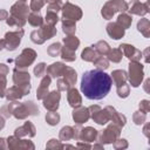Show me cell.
Instances as JSON below:
<instances>
[{
  "label": "cell",
  "mask_w": 150,
  "mask_h": 150,
  "mask_svg": "<svg viewBox=\"0 0 150 150\" xmlns=\"http://www.w3.org/2000/svg\"><path fill=\"white\" fill-rule=\"evenodd\" d=\"M7 79L6 75L0 74V97H5V93L7 89Z\"/></svg>",
  "instance_id": "816d5d0a"
},
{
  "label": "cell",
  "mask_w": 150,
  "mask_h": 150,
  "mask_svg": "<svg viewBox=\"0 0 150 150\" xmlns=\"http://www.w3.org/2000/svg\"><path fill=\"white\" fill-rule=\"evenodd\" d=\"M94 149H103V144H95L94 145Z\"/></svg>",
  "instance_id": "e7e4bbea"
},
{
  "label": "cell",
  "mask_w": 150,
  "mask_h": 150,
  "mask_svg": "<svg viewBox=\"0 0 150 150\" xmlns=\"http://www.w3.org/2000/svg\"><path fill=\"white\" fill-rule=\"evenodd\" d=\"M56 87H57V90H59V91H67V90L70 88V84L61 76V77H57Z\"/></svg>",
  "instance_id": "7dc6e473"
},
{
  "label": "cell",
  "mask_w": 150,
  "mask_h": 150,
  "mask_svg": "<svg viewBox=\"0 0 150 150\" xmlns=\"http://www.w3.org/2000/svg\"><path fill=\"white\" fill-rule=\"evenodd\" d=\"M14 135L16 137H34L36 135V129H35V125L30 122V121H27L25 122L22 125H20L19 128H16L14 130Z\"/></svg>",
  "instance_id": "5bb4252c"
},
{
  "label": "cell",
  "mask_w": 150,
  "mask_h": 150,
  "mask_svg": "<svg viewBox=\"0 0 150 150\" xmlns=\"http://www.w3.org/2000/svg\"><path fill=\"white\" fill-rule=\"evenodd\" d=\"M12 116L16 120H26L28 116H38L40 110L38 105L33 101H26L23 103H19L16 101H9L7 104Z\"/></svg>",
  "instance_id": "7a4b0ae2"
},
{
  "label": "cell",
  "mask_w": 150,
  "mask_h": 150,
  "mask_svg": "<svg viewBox=\"0 0 150 150\" xmlns=\"http://www.w3.org/2000/svg\"><path fill=\"white\" fill-rule=\"evenodd\" d=\"M21 1H25V2H26V0H21Z\"/></svg>",
  "instance_id": "03108f58"
},
{
  "label": "cell",
  "mask_w": 150,
  "mask_h": 150,
  "mask_svg": "<svg viewBox=\"0 0 150 150\" xmlns=\"http://www.w3.org/2000/svg\"><path fill=\"white\" fill-rule=\"evenodd\" d=\"M50 82H52V77L49 75L42 76L41 82H40V84L38 87V90H36V98L38 100H43L46 97V95L49 93L48 88L50 86Z\"/></svg>",
  "instance_id": "7402d4cb"
},
{
  "label": "cell",
  "mask_w": 150,
  "mask_h": 150,
  "mask_svg": "<svg viewBox=\"0 0 150 150\" xmlns=\"http://www.w3.org/2000/svg\"><path fill=\"white\" fill-rule=\"evenodd\" d=\"M40 30H41V33H42L45 40L52 39V38L55 36L56 33H57L55 25H49V23H46V22H43V25L40 27Z\"/></svg>",
  "instance_id": "484cf974"
},
{
  "label": "cell",
  "mask_w": 150,
  "mask_h": 150,
  "mask_svg": "<svg viewBox=\"0 0 150 150\" xmlns=\"http://www.w3.org/2000/svg\"><path fill=\"white\" fill-rule=\"evenodd\" d=\"M111 81L117 86H121L123 83H127V80H128V73L123 69H116V70H112L111 75Z\"/></svg>",
  "instance_id": "d4e9b609"
},
{
  "label": "cell",
  "mask_w": 150,
  "mask_h": 150,
  "mask_svg": "<svg viewBox=\"0 0 150 150\" xmlns=\"http://www.w3.org/2000/svg\"><path fill=\"white\" fill-rule=\"evenodd\" d=\"M48 2V6H47V11H50V12H55V13H59L62 8V0H47Z\"/></svg>",
  "instance_id": "60d3db41"
},
{
  "label": "cell",
  "mask_w": 150,
  "mask_h": 150,
  "mask_svg": "<svg viewBox=\"0 0 150 150\" xmlns=\"http://www.w3.org/2000/svg\"><path fill=\"white\" fill-rule=\"evenodd\" d=\"M23 96H25V94H23L22 89L18 86H13V87L6 89V93H5V97L7 98V101H19Z\"/></svg>",
  "instance_id": "cb8c5ba5"
},
{
  "label": "cell",
  "mask_w": 150,
  "mask_h": 150,
  "mask_svg": "<svg viewBox=\"0 0 150 150\" xmlns=\"http://www.w3.org/2000/svg\"><path fill=\"white\" fill-rule=\"evenodd\" d=\"M107 56H108L107 59L109 61H111L114 63H118V62H121V60L123 57V53H122V50L120 48H112V49L109 50Z\"/></svg>",
  "instance_id": "d590c367"
},
{
  "label": "cell",
  "mask_w": 150,
  "mask_h": 150,
  "mask_svg": "<svg viewBox=\"0 0 150 150\" xmlns=\"http://www.w3.org/2000/svg\"><path fill=\"white\" fill-rule=\"evenodd\" d=\"M120 26H122L124 29H127V28H129L130 26H131V23H132V18H131V15L130 14H127V13H124V12H122L118 16H117V21H116Z\"/></svg>",
  "instance_id": "836d02e7"
},
{
  "label": "cell",
  "mask_w": 150,
  "mask_h": 150,
  "mask_svg": "<svg viewBox=\"0 0 150 150\" xmlns=\"http://www.w3.org/2000/svg\"><path fill=\"white\" fill-rule=\"evenodd\" d=\"M61 48H62V46H61L60 42H54V43H52V45L47 48V53H48L49 56H52V57H56V56L60 55V53H61Z\"/></svg>",
  "instance_id": "ab89813d"
},
{
  "label": "cell",
  "mask_w": 150,
  "mask_h": 150,
  "mask_svg": "<svg viewBox=\"0 0 150 150\" xmlns=\"http://www.w3.org/2000/svg\"><path fill=\"white\" fill-rule=\"evenodd\" d=\"M149 83H150V80H149V79H146V80H145V83H144V84H145V86H144V89H145V91H149V89H148V86H149Z\"/></svg>",
  "instance_id": "be15d7a7"
},
{
  "label": "cell",
  "mask_w": 150,
  "mask_h": 150,
  "mask_svg": "<svg viewBox=\"0 0 150 150\" xmlns=\"http://www.w3.org/2000/svg\"><path fill=\"white\" fill-rule=\"evenodd\" d=\"M121 127H118L117 124H115V123H110V124H108L107 125V128L103 130V131H101V134L97 136L98 137V142L101 143V144H111V143H114L118 137H120V135H121Z\"/></svg>",
  "instance_id": "8992f818"
},
{
  "label": "cell",
  "mask_w": 150,
  "mask_h": 150,
  "mask_svg": "<svg viewBox=\"0 0 150 150\" xmlns=\"http://www.w3.org/2000/svg\"><path fill=\"white\" fill-rule=\"evenodd\" d=\"M7 18H8V12L6 9H4V8H0V21L6 20Z\"/></svg>",
  "instance_id": "6f0895ef"
},
{
  "label": "cell",
  "mask_w": 150,
  "mask_h": 150,
  "mask_svg": "<svg viewBox=\"0 0 150 150\" xmlns=\"http://www.w3.org/2000/svg\"><path fill=\"white\" fill-rule=\"evenodd\" d=\"M137 30L144 36V38H150V21L145 18L141 19L137 22Z\"/></svg>",
  "instance_id": "f1b7e54d"
},
{
  "label": "cell",
  "mask_w": 150,
  "mask_h": 150,
  "mask_svg": "<svg viewBox=\"0 0 150 150\" xmlns=\"http://www.w3.org/2000/svg\"><path fill=\"white\" fill-rule=\"evenodd\" d=\"M129 13L130 14H135V15H138V16H144L145 14H148L150 12L149 9V0L146 2H141V1H132L130 8H128Z\"/></svg>",
  "instance_id": "ac0fdd59"
},
{
  "label": "cell",
  "mask_w": 150,
  "mask_h": 150,
  "mask_svg": "<svg viewBox=\"0 0 150 150\" xmlns=\"http://www.w3.org/2000/svg\"><path fill=\"white\" fill-rule=\"evenodd\" d=\"M46 4H47V0H30L29 9L32 12H39Z\"/></svg>",
  "instance_id": "bcb514c9"
},
{
  "label": "cell",
  "mask_w": 150,
  "mask_h": 150,
  "mask_svg": "<svg viewBox=\"0 0 150 150\" xmlns=\"http://www.w3.org/2000/svg\"><path fill=\"white\" fill-rule=\"evenodd\" d=\"M61 12H62V19H67V20H73V21H79L81 20L82 18V9L71 4V2H66L62 5V8H61Z\"/></svg>",
  "instance_id": "9c48e42d"
},
{
  "label": "cell",
  "mask_w": 150,
  "mask_h": 150,
  "mask_svg": "<svg viewBox=\"0 0 150 150\" xmlns=\"http://www.w3.org/2000/svg\"><path fill=\"white\" fill-rule=\"evenodd\" d=\"M5 128V117L0 115V130H2Z\"/></svg>",
  "instance_id": "91938a15"
},
{
  "label": "cell",
  "mask_w": 150,
  "mask_h": 150,
  "mask_svg": "<svg viewBox=\"0 0 150 150\" xmlns=\"http://www.w3.org/2000/svg\"><path fill=\"white\" fill-rule=\"evenodd\" d=\"M97 56H98V54H97V52L95 50V48L93 46L84 48L81 53V59L83 61H87V62H93Z\"/></svg>",
  "instance_id": "f546056e"
},
{
  "label": "cell",
  "mask_w": 150,
  "mask_h": 150,
  "mask_svg": "<svg viewBox=\"0 0 150 150\" xmlns=\"http://www.w3.org/2000/svg\"><path fill=\"white\" fill-rule=\"evenodd\" d=\"M130 94V87L127 83H123L121 86H117V95L121 98H125L128 97Z\"/></svg>",
  "instance_id": "ee69618b"
},
{
  "label": "cell",
  "mask_w": 150,
  "mask_h": 150,
  "mask_svg": "<svg viewBox=\"0 0 150 150\" xmlns=\"http://www.w3.org/2000/svg\"><path fill=\"white\" fill-rule=\"evenodd\" d=\"M93 63L97 69H101V70H105L109 67V60L107 57H104V56H97L93 61Z\"/></svg>",
  "instance_id": "74e56055"
},
{
  "label": "cell",
  "mask_w": 150,
  "mask_h": 150,
  "mask_svg": "<svg viewBox=\"0 0 150 150\" xmlns=\"http://www.w3.org/2000/svg\"><path fill=\"white\" fill-rule=\"evenodd\" d=\"M35 59H36V52L32 48H25L20 53V55L14 60L15 67L22 68V69L28 68L29 66H32L34 63Z\"/></svg>",
  "instance_id": "ba28073f"
},
{
  "label": "cell",
  "mask_w": 150,
  "mask_h": 150,
  "mask_svg": "<svg viewBox=\"0 0 150 150\" xmlns=\"http://www.w3.org/2000/svg\"><path fill=\"white\" fill-rule=\"evenodd\" d=\"M30 40H32L34 43H36V45H42V43L46 41L40 29H35V30H33V32L30 33Z\"/></svg>",
  "instance_id": "b9f144b4"
},
{
  "label": "cell",
  "mask_w": 150,
  "mask_h": 150,
  "mask_svg": "<svg viewBox=\"0 0 150 150\" xmlns=\"http://www.w3.org/2000/svg\"><path fill=\"white\" fill-rule=\"evenodd\" d=\"M144 77V70L143 64L139 63V61H130L129 63V73H128V80L130 84L135 88L139 87Z\"/></svg>",
  "instance_id": "5b68a950"
},
{
  "label": "cell",
  "mask_w": 150,
  "mask_h": 150,
  "mask_svg": "<svg viewBox=\"0 0 150 150\" xmlns=\"http://www.w3.org/2000/svg\"><path fill=\"white\" fill-rule=\"evenodd\" d=\"M60 118L61 117H60L59 112H56V111H49V112L46 114V117H45L47 124H49V125H56V124H59Z\"/></svg>",
  "instance_id": "f35d334b"
},
{
  "label": "cell",
  "mask_w": 150,
  "mask_h": 150,
  "mask_svg": "<svg viewBox=\"0 0 150 150\" xmlns=\"http://www.w3.org/2000/svg\"><path fill=\"white\" fill-rule=\"evenodd\" d=\"M128 141L125 139V138H117L115 142H114V148L116 149V150H124V149H127L128 148Z\"/></svg>",
  "instance_id": "f907efd6"
},
{
  "label": "cell",
  "mask_w": 150,
  "mask_h": 150,
  "mask_svg": "<svg viewBox=\"0 0 150 150\" xmlns=\"http://www.w3.org/2000/svg\"><path fill=\"white\" fill-rule=\"evenodd\" d=\"M29 7L28 5L25 2V1H21V0H18L15 4L12 5L11 9H9V15L15 18V19H19V20H22V21H27V16L29 14Z\"/></svg>",
  "instance_id": "30bf717a"
},
{
  "label": "cell",
  "mask_w": 150,
  "mask_h": 150,
  "mask_svg": "<svg viewBox=\"0 0 150 150\" xmlns=\"http://www.w3.org/2000/svg\"><path fill=\"white\" fill-rule=\"evenodd\" d=\"M7 143V148L8 149H26V150H34L35 145L32 141L29 139H22L21 137H16L14 136H9L6 139Z\"/></svg>",
  "instance_id": "8fae6325"
},
{
  "label": "cell",
  "mask_w": 150,
  "mask_h": 150,
  "mask_svg": "<svg viewBox=\"0 0 150 150\" xmlns=\"http://www.w3.org/2000/svg\"><path fill=\"white\" fill-rule=\"evenodd\" d=\"M138 107H139V110H141L142 112L146 114V112L150 111V101H149V100H142V101L139 102Z\"/></svg>",
  "instance_id": "f5cc1de1"
},
{
  "label": "cell",
  "mask_w": 150,
  "mask_h": 150,
  "mask_svg": "<svg viewBox=\"0 0 150 150\" xmlns=\"http://www.w3.org/2000/svg\"><path fill=\"white\" fill-rule=\"evenodd\" d=\"M93 47L95 48V50L97 52L98 55H107L110 50V46L108 45L107 41H103V40L97 41L95 45H93Z\"/></svg>",
  "instance_id": "e575fe53"
},
{
  "label": "cell",
  "mask_w": 150,
  "mask_h": 150,
  "mask_svg": "<svg viewBox=\"0 0 150 150\" xmlns=\"http://www.w3.org/2000/svg\"><path fill=\"white\" fill-rule=\"evenodd\" d=\"M149 52H150V48L149 47H146L145 49H144V52L142 53V56L144 57V61H145V63H149Z\"/></svg>",
  "instance_id": "9f6ffc18"
},
{
  "label": "cell",
  "mask_w": 150,
  "mask_h": 150,
  "mask_svg": "<svg viewBox=\"0 0 150 150\" xmlns=\"http://www.w3.org/2000/svg\"><path fill=\"white\" fill-rule=\"evenodd\" d=\"M73 120L76 124H82V123H86L88 122V120L90 118V114H89V109L87 107H82V105H79V107H75L74 110H73Z\"/></svg>",
  "instance_id": "2e32d148"
},
{
  "label": "cell",
  "mask_w": 150,
  "mask_h": 150,
  "mask_svg": "<svg viewBox=\"0 0 150 150\" xmlns=\"http://www.w3.org/2000/svg\"><path fill=\"white\" fill-rule=\"evenodd\" d=\"M66 68L67 66L63 62H54L46 68V71H47V75H49L52 79H57L63 75Z\"/></svg>",
  "instance_id": "44dd1931"
},
{
  "label": "cell",
  "mask_w": 150,
  "mask_h": 150,
  "mask_svg": "<svg viewBox=\"0 0 150 150\" xmlns=\"http://www.w3.org/2000/svg\"><path fill=\"white\" fill-rule=\"evenodd\" d=\"M112 86L110 75L101 69H91L82 75L81 91L88 100H102L104 98Z\"/></svg>",
  "instance_id": "6da1fadb"
},
{
  "label": "cell",
  "mask_w": 150,
  "mask_h": 150,
  "mask_svg": "<svg viewBox=\"0 0 150 150\" xmlns=\"http://www.w3.org/2000/svg\"><path fill=\"white\" fill-rule=\"evenodd\" d=\"M63 45H64V47L76 52V49L80 46V40L75 35H67L66 38H63Z\"/></svg>",
  "instance_id": "1f68e13d"
},
{
  "label": "cell",
  "mask_w": 150,
  "mask_h": 150,
  "mask_svg": "<svg viewBox=\"0 0 150 150\" xmlns=\"http://www.w3.org/2000/svg\"><path fill=\"white\" fill-rule=\"evenodd\" d=\"M104 109H105L107 112H108L109 121H111L112 123L117 124V125L121 127V128H123V127L125 125V123H127V117H125L124 115L120 114V112H118L114 107H111V105H107Z\"/></svg>",
  "instance_id": "e0dca14e"
},
{
  "label": "cell",
  "mask_w": 150,
  "mask_h": 150,
  "mask_svg": "<svg viewBox=\"0 0 150 150\" xmlns=\"http://www.w3.org/2000/svg\"><path fill=\"white\" fill-rule=\"evenodd\" d=\"M59 138L61 142H67L70 139H74V128L70 125H64L61 128L59 132Z\"/></svg>",
  "instance_id": "4316f807"
},
{
  "label": "cell",
  "mask_w": 150,
  "mask_h": 150,
  "mask_svg": "<svg viewBox=\"0 0 150 150\" xmlns=\"http://www.w3.org/2000/svg\"><path fill=\"white\" fill-rule=\"evenodd\" d=\"M27 21L33 27H41L43 25V18L39 12H30L27 16Z\"/></svg>",
  "instance_id": "83f0119b"
},
{
  "label": "cell",
  "mask_w": 150,
  "mask_h": 150,
  "mask_svg": "<svg viewBox=\"0 0 150 150\" xmlns=\"http://www.w3.org/2000/svg\"><path fill=\"white\" fill-rule=\"evenodd\" d=\"M46 23H49V25H56L57 21H59V16H57V13L55 12H50V11H47L46 13V18L43 19Z\"/></svg>",
  "instance_id": "f6af8a7d"
},
{
  "label": "cell",
  "mask_w": 150,
  "mask_h": 150,
  "mask_svg": "<svg viewBox=\"0 0 150 150\" xmlns=\"http://www.w3.org/2000/svg\"><path fill=\"white\" fill-rule=\"evenodd\" d=\"M105 29H107L108 35H109L111 39H114V40H120V39H122V38L124 36V34H125V29H124L122 26H120L117 22H109V23L107 25Z\"/></svg>",
  "instance_id": "d6986e66"
},
{
  "label": "cell",
  "mask_w": 150,
  "mask_h": 150,
  "mask_svg": "<svg viewBox=\"0 0 150 150\" xmlns=\"http://www.w3.org/2000/svg\"><path fill=\"white\" fill-rule=\"evenodd\" d=\"M60 55H61L62 60L66 61V62H73V61H75V59H76L75 52L71 50V49H69V48H67V47H64V46L61 48Z\"/></svg>",
  "instance_id": "8d00e7d4"
},
{
  "label": "cell",
  "mask_w": 150,
  "mask_h": 150,
  "mask_svg": "<svg viewBox=\"0 0 150 150\" xmlns=\"http://www.w3.org/2000/svg\"><path fill=\"white\" fill-rule=\"evenodd\" d=\"M13 82H14L15 86H18L22 89L25 95L30 93V88H32V86H30V75L27 70L15 67L13 69Z\"/></svg>",
  "instance_id": "277c9868"
},
{
  "label": "cell",
  "mask_w": 150,
  "mask_h": 150,
  "mask_svg": "<svg viewBox=\"0 0 150 150\" xmlns=\"http://www.w3.org/2000/svg\"><path fill=\"white\" fill-rule=\"evenodd\" d=\"M60 100H61V94L59 90H53L49 91L46 97L42 100L43 101V107L48 111H56L60 105Z\"/></svg>",
  "instance_id": "4fadbf2b"
},
{
  "label": "cell",
  "mask_w": 150,
  "mask_h": 150,
  "mask_svg": "<svg viewBox=\"0 0 150 150\" xmlns=\"http://www.w3.org/2000/svg\"><path fill=\"white\" fill-rule=\"evenodd\" d=\"M88 109H89V114H90L91 120L94 122H96L97 124L103 125V124L109 122V116H108V112L105 109H102L97 104H93Z\"/></svg>",
  "instance_id": "7c38bea8"
},
{
  "label": "cell",
  "mask_w": 150,
  "mask_h": 150,
  "mask_svg": "<svg viewBox=\"0 0 150 150\" xmlns=\"http://www.w3.org/2000/svg\"><path fill=\"white\" fill-rule=\"evenodd\" d=\"M76 21L62 19V30L66 35H74L76 32Z\"/></svg>",
  "instance_id": "4dcf8cb0"
},
{
  "label": "cell",
  "mask_w": 150,
  "mask_h": 150,
  "mask_svg": "<svg viewBox=\"0 0 150 150\" xmlns=\"http://www.w3.org/2000/svg\"><path fill=\"white\" fill-rule=\"evenodd\" d=\"M120 49L122 50L123 55L125 57H128L130 61H139L142 59V52L138 50L136 47H134L132 45L129 43H121L120 45Z\"/></svg>",
  "instance_id": "9a60e30c"
},
{
  "label": "cell",
  "mask_w": 150,
  "mask_h": 150,
  "mask_svg": "<svg viewBox=\"0 0 150 150\" xmlns=\"http://www.w3.org/2000/svg\"><path fill=\"white\" fill-rule=\"evenodd\" d=\"M128 8H129V5L125 0H109L103 5V7L101 9V14H102L103 19L110 20V19H112L115 13L127 12Z\"/></svg>",
  "instance_id": "3957f363"
},
{
  "label": "cell",
  "mask_w": 150,
  "mask_h": 150,
  "mask_svg": "<svg viewBox=\"0 0 150 150\" xmlns=\"http://www.w3.org/2000/svg\"><path fill=\"white\" fill-rule=\"evenodd\" d=\"M132 121H134V123H135L136 125H141V124H143V123L146 121V114L142 112L141 110L135 111V112L132 114Z\"/></svg>",
  "instance_id": "7bdbcfd3"
},
{
  "label": "cell",
  "mask_w": 150,
  "mask_h": 150,
  "mask_svg": "<svg viewBox=\"0 0 150 150\" xmlns=\"http://www.w3.org/2000/svg\"><path fill=\"white\" fill-rule=\"evenodd\" d=\"M67 101H68V104L71 108H75V107L81 105V103H82V96H81V94L79 93V90L76 88L70 87L67 90Z\"/></svg>",
  "instance_id": "603a6c76"
},
{
  "label": "cell",
  "mask_w": 150,
  "mask_h": 150,
  "mask_svg": "<svg viewBox=\"0 0 150 150\" xmlns=\"http://www.w3.org/2000/svg\"><path fill=\"white\" fill-rule=\"evenodd\" d=\"M46 148L49 150H57V149H62V144H61V141H59L56 138H50L47 142Z\"/></svg>",
  "instance_id": "c3c4849f"
},
{
  "label": "cell",
  "mask_w": 150,
  "mask_h": 150,
  "mask_svg": "<svg viewBox=\"0 0 150 150\" xmlns=\"http://www.w3.org/2000/svg\"><path fill=\"white\" fill-rule=\"evenodd\" d=\"M76 146L80 148V149H91L90 143H88V142H83V141H80V142L76 144Z\"/></svg>",
  "instance_id": "11a10c76"
},
{
  "label": "cell",
  "mask_w": 150,
  "mask_h": 150,
  "mask_svg": "<svg viewBox=\"0 0 150 150\" xmlns=\"http://www.w3.org/2000/svg\"><path fill=\"white\" fill-rule=\"evenodd\" d=\"M23 34H25V32H23L22 28L13 30V32H7L5 34V38H4V40H5V49H7L9 52L15 50L19 47Z\"/></svg>",
  "instance_id": "52a82bcc"
},
{
  "label": "cell",
  "mask_w": 150,
  "mask_h": 150,
  "mask_svg": "<svg viewBox=\"0 0 150 150\" xmlns=\"http://www.w3.org/2000/svg\"><path fill=\"white\" fill-rule=\"evenodd\" d=\"M7 144H6V139L4 137H0V149H6Z\"/></svg>",
  "instance_id": "680465c9"
},
{
  "label": "cell",
  "mask_w": 150,
  "mask_h": 150,
  "mask_svg": "<svg viewBox=\"0 0 150 150\" xmlns=\"http://www.w3.org/2000/svg\"><path fill=\"white\" fill-rule=\"evenodd\" d=\"M62 77L70 84V87H73V86L76 83L77 74H76V71H75L74 68H71V67H67L66 70H64V73H63V75H62Z\"/></svg>",
  "instance_id": "d6a6232c"
},
{
  "label": "cell",
  "mask_w": 150,
  "mask_h": 150,
  "mask_svg": "<svg viewBox=\"0 0 150 150\" xmlns=\"http://www.w3.org/2000/svg\"><path fill=\"white\" fill-rule=\"evenodd\" d=\"M5 49V40L4 39H0V52Z\"/></svg>",
  "instance_id": "6125c7cd"
},
{
  "label": "cell",
  "mask_w": 150,
  "mask_h": 150,
  "mask_svg": "<svg viewBox=\"0 0 150 150\" xmlns=\"http://www.w3.org/2000/svg\"><path fill=\"white\" fill-rule=\"evenodd\" d=\"M46 73V63L45 62H40L34 67V75L36 77H42Z\"/></svg>",
  "instance_id": "681fc988"
},
{
  "label": "cell",
  "mask_w": 150,
  "mask_h": 150,
  "mask_svg": "<svg viewBox=\"0 0 150 150\" xmlns=\"http://www.w3.org/2000/svg\"><path fill=\"white\" fill-rule=\"evenodd\" d=\"M0 115H1V116H4L5 118H9V117L12 116V114H11L9 108H8V105H7V104H6V105H4V107H1V109H0Z\"/></svg>",
  "instance_id": "db71d44e"
},
{
  "label": "cell",
  "mask_w": 150,
  "mask_h": 150,
  "mask_svg": "<svg viewBox=\"0 0 150 150\" xmlns=\"http://www.w3.org/2000/svg\"><path fill=\"white\" fill-rule=\"evenodd\" d=\"M97 136H98V131L95 128L86 127V128H81L80 134H79V139L83 141V142L91 143V142L97 139Z\"/></svg>",
  "instance_id": "ffe728a7"
},
{
  "label": "cell",
  "mask_w": 150,
  "mask_h": 150,
  "mask_svg": "<svg viewBox=\"0 0 150 150\" xmlns=\"http://www.w3.org/2000/svg\"><path fill=\"white\" fill-rule=\"evenodd\" d=\"M149 127H150V125H149V123H146V124H145V127L143 128V132H144V135H145L146 137H149V131H148Z\"/></svg>",
  "instance_id": "94428289"
}]
</instances>
